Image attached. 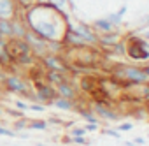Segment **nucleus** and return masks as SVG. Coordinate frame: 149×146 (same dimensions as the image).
I'll use <instances>...</instances> for the list:
<instances>
[{
    "mask_svg": "<svg viewBox=\"0 0 149 146\" xmlns=\"http://www.w3.org/2000/svg\"><path fill=\"white\" fill-rule=\"evenodd\" d=\"M0 37L6 39V41L13 37V23H11V20H0Z\"/></svg>",
    "mask_w": 149,
    "mask_h": 146,
    "instance_id": "a211bd4d",
    "label": "nucleus"
},
{
    "mask_svg": "<svg viewBox=\"0 0 149 146\" xmlns=\"http://www.w3.org/2000/svg\"><path fill=\"white\" fill-rule=\"evenodd\" d=\"M70 142H72L74 146H90V144H91V141H90V139H86L84 135H79V137H70Z\"/></svg>",
    "mask_w": 149,
    "mask_h": 146,
    "instance_id": "5701e85b",
    "label": "nucleus"
},
{
    "mask_svg": "<svg viewBox=\"0 0 149 146\" xmlns=\"http://www.w3.org/2000/svg\"><path fill=\"white\" fill-rule=\"evenodd\" d=\"M28 111L42 113V111H46V106H42V104H39V102H30V104H28Z\"/></svg>",
    "mask_w": 149,
    "mask_h": 146,
    "instance_id": "cd10ccee",
    "label": "nucleus"
},
{
    "mask_svg": "<svg viewBox=\"0 0 149 146\" xmlns=\"http://www.w3.org/2000/svg\"><path fill=\"white\" fill-rule=\"evenodd\" d=\"M121 39H123V37H121L119 30H114V32H109V34H100V35H98V46H102V48L107 49V48L118 44Z\"/></svg>",
    "mask_w": 149,
    "mask_h": 146,
    "instance_id": "ddd939ff",
    "label": "nucleus"
},
{
    "mask_svg": "<svg viewBox=\"0 0 149 146\" xmlns=\"http://www.w3.org/2000/svg\"><path fill=\"white\" fill-rule=\"evenodd\" d=\"M125 146H135L133 141H125Z\"/></svg>",
    "mask_w": 149,
    "mask_h": 146,
    "instance_id": "72a5a7b5",
    "label": "nucleus"
},
{
    "mask_svg": "<svg viewBox=\"0 0 149 146\" xmlns=\"http://www.w3.org/2000/svg\"><path fill=\"white\" fill-rule=\"evenodd\" d=\"M72 28L76 30V34L88 44V46H98V34L93 30V27L91 25H88V23H84V21H79L77 25H72Z\"/></svg>",
    "mask_w": 149,
    "mask_h": 146,
    "instance_id": "6e6552de",
    "label": "nucleus"
},
{
    "mask_svg": "<svg viewBox=\"0 0 149 146\" xmlns=\"http://www.w3.org/2000/svg\"><path fill=\"white\" fill-rule=\"evenodd\" d=\"M40 65L46 70H56V72H65V74H70V65L67 62V58L63 55H56V53H47L42 58H39Z\"/></svg>",
    "mask_w": 149,
    "mask_h": 146,
    "instance_id": "39448f33",
    "label": "nucleus"
},
{
    "mask_svg": "<svg viewBox=\"0 0 149 146\" xmlns=\"http://www.w3.org/2000/svg\"><path fill=\"white\" fill-rule=\"evenodd\" d=\"M70 146H74V144H70Z\"/></svg>",
    "mask_w": 149,
    "mask_h": 146,
    "instance_id": "ea45409f",
    "label": "nucleus"
},
{
    "mask_svg": "<svg viewBox=\"0 0 149 146\" xmlns=\"http://www.w3.org/2000/svg\"><path fill=\"white\" fill-rule=\"evenodd\" d=\"M105 20H109L116 28H119V27H123V16L116 11V13H109L107 16H105Z\"/></svg>",
    "mask_w": 149,
    "mask_h": 146,
    "instance_id": "412c9836",
    "label": "nucleus"
},
{
    "mask_svg": "<svg viewBox=\"0 0 149 146\" xmlns=\"http://www.w3.org/2000/svg\"><path fill=\"white\" fill-rule=\"evenodd\" d=\"M44 79H46V83H49L51 86H58V85H61L63 81H68V79H70V74H65V72H56V70H46Z\"/></svg>",
    "mask_w": 149,
    "mask_h": 146,
    "instance_id": "4468645a",
    "label": "nucleus"
},
{
    "mask_svg": "<svg viewBox=\"0 0 149 146\" xmlns=\"http://www.w3.org/2000/svg\"><path fill=\"white\" fill-rule=\"evenodd\" d=\"M54 88H56L58 97L70 99V100H77V99H79V88L76 86V83H74L72 79L63 81L61 85H58V86H54Z\"/></svg>",
    "mask_w": 149,
    "mask_h": 146,
    "instance_id": "9d476101",
    "label": "nucleus"
},
{
    "mask_svg": "<svg viewBox=\"0 0 149 146\" xmlns=\"http://www.w3.org/2000/svg\"><path fill=\"white\" fill-rule=\"evenodd\" d=\"M35 146H44V144L42 142H35Z\"/></svg>",
    "mask_w": 149,
    "mask_h": 146,
    "instance_id": "c9c22d12",
    "label": "nucleus"
},
{
    "mask_svg": "<svg viewBox=\"0 0 149 146\" xmlns=\"http://www.w3.org/2000/svg\"><path fill=\"white\" fill-rule=\"evenodd\" d=\"M47 2H51L53 6H56V7H60V9H63L67 4H68V0H47Z\"/></svg>",
    "mask_w": 149,
    "mask_h": 146,
    "instance_id": "c756f323",
    "label": "nucleus"
},
{
    "mask_svg": "<svg viewBox=\"0 0 149 146\" xmlns=\"http://www.w3.org/2000/svg\"><path fill=\"white\" fill-rule=\"evenodd\" d=\"M23 39L26 41V44L30 46V49H32V53H33V56H35L37 60L49 53V49H47V41L40 39V37H39V35H35L33 32H30V30H28V32L25 34V37H23Z\"/></svg>",
    "mask_w": 149,
    "mask_h": 146,
    "instance_id": "0eeeda50",
    "label": "nucleus"
},
{
    "mask_svg": "<svg viewBox=\"0 0 149 146\" xmlns=\"http://www.w3.org/2000/svg\"><path fill=\"white\" fill-rule=\"evenodd\" d=\"M86 134H88V132L84 130L83 125H81V127H74V125H72V127L68 128V135H70V137H79V135H84V137H86Z\"/></svg>",
    "mask_w": 149,
    "mask_h": 146,
    "instance_id": "4be33fe9",
    "label": "nucleus"
},
{
    "mask_svg": "<svg viewBox=\"0 0 149 146\" xmlns=\"http://www.w3.org/2000/svg\"><path fill=\"white\" fill-rule=\"evenodd\" d=\"M112 79L132 85V86L133 85H144V83L149 81V78L146 76L142 65H119L112 72Z\"/></svg>",
    "mask_w": 149,
    "mask_h": 146,
    "instance_id": "20e7f679",
    "label": "nucleus"
},
{
    "mask_svg": "<svg viewBox=\"0 0 149 146\" xmlns=\"http://www.w3.org/2000/svg\"><path fill=\"white\" fill-rule=\"evenodd\" d=\"M142 69H144V72H146V76L149 78V63H144V65H142Z\"/></svg>",
    "mask_w": 149,
    "mask_h": 146,
    "instance_id": "473e14b6",
    "label": "nucleus"
},
{
    "mask_svg": "<svg viewBox=\"0 0 149 146\" xmlns=\"http://www.w3.org/2000/svg\"><path fill=\"white\" fill-rule=\"evenodd\" d=\"M133 123L132 121H123L121 125H118L116 128H118V132H130V130H133Z\"/></svg>",
    "mask_w": 149,
    "mask_h": 146,
    "instance_id": "393cba45",
    "label": "nucleus"
},
{
    "mask_svg": "<svg viewBox=\"0 0 149 146\" xmlns=\"http://www.w3.org/2000/svg\"><path fill=\"white\" fill-rule=\"evenodd\" d=\"M91 27H93V30L100 35V34H109V32H114V30H118L109 20H105V18H97L93 23H91Z\"/></svg>",
    "mask_w": 149,
    "mask_h": 146,
    "instance_id": "2eb2a0df",
    "label": "nucleus"
},
{
    "mask_svg": "<svg viewBox=\"0 0 149 146\" xmlns=\"http://www.w3.org/2000/svg\"><path fill=\"white\" fill-rule=\"evenodd\" d=\"M133 144L135 146H146V139L142 135H137V137H133Z\"/></svg>",
    "mask_w": 149,
    "mask_h": 146,
    "instance_id": "7c9ffc66",
    "label": "nucleus"
},
{
    "mask_svg": "<svg viewBox=\"0 0 149 146\" xmlns=\"http://www.w3.org/2000/svg\"><path fill=\"white\" fill-rule=\"evenodd\" d=\"M146 100H147V102H149V97H147V99H146Z\"/></svg>",
    "mask_w": 149,
    "mask_h": 146,
    "instance_id": "e433bc0d",
    "label": "nucleus"
},
{
    "mask_svg": "<svg viewBox=\"0 0 149 146\" xmlns=\"http://www.w3.org/2000/svg\"><path fill=\"white\" fill-rule=\"evenodd\" d=\"M0 125H2V121H0Z\"/></svg>",
    "mask_w": 149,
    "mask_h": 146,
    "instance_id": "4c0bfd02",
    "label": "nucleus"
},
{
    "mask_svg": "<svg viewBox=\"0 0 149 146\" xmlns=\"http://www.w3.org/2000/svg\"><path fill=\"white\" fill-rule=\"evenodd\" d=\"M79 88L83 92H86V93H93L98 88V81L95 78H91V76H83L79 79Z\"/></svg>",
    "mask_w": 149,
    "mask_h": 146,
    "instance_id": "f3484780",
    "label": "nucleus"
},
{
    "mask_svg": "<svg viewBox=\"0 0 149 146\" xmlns=\"http://www.w3.org/2000/svg\"><path fill=\"white\" fill-rule=\"evenodd\" d=\"M0 70H2V69H0Z\"/></svg>",
    "mask_w": 149,
    "mask_h": 146,
    "instance_id": "a19ab883",
    "label": "nucleus"
},
{
    "mask_svg": "<svg viewBox=\"0 0 149 146\" xmlns=\"http://www.w3.org/2000/svg\"><path fill=\"white\" fill-rule=\"evenodd\" d=\"M91 109H93V113L97 114V118L98 120H104V121H118L121 116H119V113L118 111H114L112 109V106H109V102H93V106H91Z\"/></svg>",
    "mask_w": 149,
    "mask_h": 146,
    "instance_id": "1a4fd4ad",
    "label": "nucleus"
},
{
    "mask_svg": "<svg viewBox=\"0 0 149 146\" xmlns=\"http://www.w3.org/2000/svg\"><path fill=\"white\" fill-rule=\"evenodd\" d=\"M100 132L105 134V135H111L114 139H121V132H118V128H102Z\"/></svg>",
    "mask_w": 149,
    "mask_h": 146,
    "instance_id": "b1692460",
    "label": "nucleus"
},
{
    "mask_svg": "<svg viewBox=\"0 0 149 146\" xmlns=\"http://www.w3.org/2000/svg\"><path fill=\"white\" fill-rule=\"evenodd\" d=\"M76 104H77V100H70V99H63V97H56L51 102V106L60 111H76Z\"/></svg>",
    "mask_w": 149,
    "mask_h": 146,
    "instance_id": "dca6fc26",
    "label": "nucleus"
},
{
    "mask_svg": "<svg viewBox=\"0 0 149 146\" xmlns=\"http://www.w3.org/2000/svg\"><path fill=\"white\" fill-rule=\"evenodd\" d=\"M140 34H142V37H144V39H146V41L149 42V27H147V28H144V30H142Z\"/></svg>",
    "mask_w": 149,
    "mask_h": 146,
    "instance_id": "2f4dec72",
    "label": "nucleus"
},
{
    "mask_svg": "<svg viewBox=\"0 0 149 146\" xmlns=\"http://www.w3.org/2000/svg\"><path fill=\"white\" fill-rule=\"evenodd\" d=\"M28 121H30V118H26V116L14 120V123H13V130H14V132H23V130H26V128H28Z\"/></svg>",
    "mask_w": 149,
    "mask_h": 146,
    "instance_id": "aec40b11",
    "label": "nucleus"
},
{
    "mask_svg": "<svg viewBox=\"0 0 149 146\" xmlns=\"http://www.w3.org/2000/svg\"><path fill=\"white\" fill-rule=\"evenodd\" d=\"M147 137H149V134H147Z\"/></svg>",
    "mask_w": 149,
    "mask_h": 146,
    "instance_id": "58836bf2",
    "label": "nucleus"
},
{
    "mask_svg": "<svg viewBox=\"0 0 149 146\" xmlns=\"http://www.w3.org/2000/svg\"><path fill=\"white\" fill-rule=\"evenodd\" d=\"M83 127H84L86 132H98L100 130V125L98 123H84Z\"/></svg>",
    "mask_w": 149,
    "mask_h": 146,
    "instance_id": "c85d7f7f",
    "label": "nucleus"
},
{
    "mask_svg": "<svg viewBox=\"0 0 149 146\" xmlns=\"http://www.w3.org/2000/svg\"><path fill=\"white\" fill-rule=\"evenodd\" d=\"M23 20L30 32L39 35L44 41H61L68 25L70 18L65 9L53 6L51 2H33L23 11Z\"/></svg>",
    "mask_w": 149,
    "mask_h": 146,
    "instance_id": "f257e3e1",
    "label": "nucleus"
},
{
    "mask_svg": "<svg viewBox=\"0 0 149 146\" xmlns=\"http://www.w3.org/2000/svg\"><path fill=\"white\" fill-rule=\"evenodd\" d=\"M2 114H4V107L0 106V118H2Z\"/></svg>",
    "mask_w": 149,
    "mask_h": 146,
    "instance_id": "f704fd0d",
    "label": "nucleus"
},
{
    "mask_svg": "<svg viewBox=\"0 0 149 146\" xmlns=\"http://www.w3.org/2000/svg\"><path fill=\"white\" fill-rule=\"evenodd\" d=\"M19 11L14 0H0V20H14Z\"/></svg>",
    "mask_w": 149,
    "mask_h": 146,
    "instance_id": "9b49d317",
    "label": "nucleus"
},
{
    "mask_svg": "<svg viewBox=\"0 0 149 146\" xmlns=\"http://www.w3.org/2000/svg\"><path fill=\"white\" fill-rule=\"evenodd\" d=\"M47 128H49L47 120H30V121H28V130H40V132H46Z\"/></svg>",
    "mask_w": 149,
    "mask_h": 146,
    "instance_id": "6ab92c4d",
    "label": "nucleus"
},
{
    "mask_svg": "<svg viewBox=\"0 0 149 146\" xmlns=\"http://www.w3.org/2000/svg\"><path fill=\"white\" fill-rule=\"evenodd\" d=\"M123 41H125V56H128L132 62H140V63L149 62V42L142 35L132 32Z\"/></svg>",
    "mask_w": 149,
    "mask_h": 146,
    "instance_id": "f03ea898",
    "label": "nucleus"
},
{
    "mask_svg": "<svg viewBox=\"0 0 149 146\" xmlns=\"http://www.w3.org/2000/svg\"><path fill=\"white\" fill-rule=\"evenodd\" d=\"M4 92L6 93H13V95H19L23 99H28L32 97L33 93V88H32V83L23 78L21 74H13V72H6V78H4Z\"/></svg>",
    "mask_w": 149,
    "mask_h": 146,
    "instance_id": "7ed1b4c3",
    "label": "nucleus"
},
{
    "mask_svg": "<svg viewBox=\"0 0 149 146\" xmlns=\"http://www.w3.org/2000/svg\"><path fill=\"white\" fill-rule=\"evenodd\" d=\"M14 107L18 109V111H28V102H25V100H21V99H16L14 100Z\"/></svg>",
    "mask_w": 149,
    "mask_h": 146,
    "instance_id": "bb28decb",
    "label": "nucleus"
},
{
    "mask_svg": "<svg viewBox=\"0 0 149 146\" xmlns=\"http://www.w3.org/2000/svg\"><path fill=\"white\" fill-rule=\"evenodd\" d=\"M7 53L11 55V58L14 60V63L18 60H21L23 56L33 55L25 39H7Z\"/></svg>",
    "mask_w": 149,
    "mask_h": 146,
    "instance_id": "423d86ee",
    "label": "nucleus"
},
{
    "mask_svg": "<svg viewBox=\"0 0 149 146\" xmlns=\"http://www.w3.org/2000/svg\"><path fill=\"white\" fill-rule=\"evenodd\" d=\"M0 135H6V137H16L18 134H16L13 128H9V127H4V125H0Z\"/></svg>",
    "mask_w": 149,
    "mask_h": 146,
    "instance_id": "a878e982",
    "label": "nucleus"
},
{
    "mask_svg": "<svg viewBox=\"0 0 149 146\" xmlns=\"http://www.w3.org/2000/svg\"><path fill=\"white\" fill-rule=\"evenodd\" d=\"M11 23H13V37L11 39H23L25 34L28 32V27L23 20V11H19L18 16L14 20H11Z\"/></svg>",
    "mask_w": 149,
    "mask_h": 146,
    "instance_id": "f8f14e48",
    "label": "nucleus"
}]
</instances>
